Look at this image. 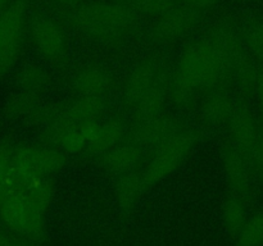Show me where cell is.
Instances as JSON below:
<instances>
[{"label":"cell","instance_id":"7a4b0ae2","mask_svg":"<svg viewBox=\"0 0 263 246\" xmlns=\"http://www.w3.org/2000/svg\"><path fill=\"white\" fill-rule=\"evenodd\" d=\"M59 17L80 36L108 49L123 48L138 33L141 20L127 0H92L59 12Z\"/></svg>","mask_w":263,"mask_h":246},{"label":"cell","instance_id":"ba28073f","mask_svg":"<svg viewBox=\"0 0 263 246\" xmlns=\"http://www.w3.org/2000/svg\"><path fill=\"white\" fill-rule=\"evenodd\" d=\"M46 214L25 192H8L0 201V227L15 236L46 242Z\"/></svg>","mask_w":263,"mask_h":246},{"label":"cell","instance_id":"d4e9b609","mask_svg":"<svg viewBox=\"0 0 263 246\" xmlns=\"http://www.w3.org/2000/svg\"><path fill=\"white\" fill-rule=\"evenodd\" d=\"M44 2L50 5V7H53L55 10H59V12H68V10H72L82 5L87 0H44Z\"/></svg>","mask_w":263,"mask_h":246},{"label":"cell","instance_id":"277c9868","mask_svg":"<svg viewBox=\"0 0 263 246\" xmlns=\"http://www.w3.org/2000/svg\"><path fill=\"white\" fill-rule=\"evenodd\" d=\"M207 136V131L192 123L161 148L153 151L141 171L145 192L181 168Z\"/></svg>","mask_w":263,"mask_h":246},{"label":"cell","instance_id":"7402d4cb","mask_svg":"<svg viewBox=\"0 0 263 246\" xmlns=\"http://www.w3.org/2000/svg\"><path fill=\"white\" fill-rule=\"evenodd\" d=\"M236 246H258L263 242V214L246 220L238 232Z\"/></svg>","mask_w":263,"mask_h":246},{"label":"cell","instance_id":"cb8c5ba5","mask_svg":"<svg viewBox=\"0 0 263 246\" xmlns=\"http://www.w3.org/2000/svg\"><path fill=\"white\" fill-rule=\"evenodd\" d=\"M177 4L185 5L208 15V12L216 8L220 0H176Z\"/></svg>","mask_w":263,"mask_h":246},{"label":"cell","instance_id":"484cf974","mask_svg":"<svg viewBox=\"0 0 263 246\" xmlns=\"http://www.w3.org/2000/svg\"><path fill=\"white\" fill-rule=\"evenodd\" d=\"M13 241H14V246H46L45 241L23 237V236L13 235Z\"/></svg>","mask_w":263,"mask_h":246},{"label":"cell","instance_id":"8fae6325","mask_svg":"<svg viewBox=\"0 0 263 246\" xmlns=\"http://www.w3.org/2000/svg\"><path fill=\"white\" fill-rule=\"evenodd\" d=\"M190 125L192 123L182 115L164 112L153 119L128 123L127 133L123 140L141 146L151 155Z\"/></svg>","mask_w":263,"mask_h":246},{"label":"cell","instance_id":"2e32d148","mask_svg":"<svg viewBox=\"0 0 263 246\" xmlns=\"http://www.w3.org/2000/svg\"><path fill=\"white\" fill-rule=\"evenodd\" d=\"M37 142L58 149L67 155L82 154L87 146L79 126H51L41 128L37 135Z\"/></svg>","mask_w":263,"mask_h":246},{"label":"cell","instance_id":"5bb4252c","mask_svg":"<svg viewBox=\"0 0 263 246\" xmlns=\"http://www.w3.org/2000/svg\"><path fill=\"white\" fill-rule=\"evenodd\" d=\"M141 171L143 169H136V171L112 177L113 197H115L118 213L123 219L133 217L139 201L144 196V194H146Z\"/></svg>","mask_w":263,"mask_h":246},{"label":"cell","instance_id":"4316f807","mask_svg":"<svg viewBox=\"0 0 263 246\" xmlns=\"http://www.w3.org/2000/svg\"><path fill=\"white\" fill-rule=\"evenodd\" d=\"M0 246H14L12 233L7 232L2 227H0Z\"/></svg>","mask_w":263,"mask_h":246},{"label":"cell","instance_id":"603a6c76","mask_svg":"<svg viewBox=\"0 0 263 246\" xmlns=\"http://www.w3.org/2000/svg\"><path fill=\"white\" fill-rule=\"evenodd\" d=\"M141 18L159 17L177 4L176 0H127Z\"/></svg>","mask_w":263,"mask_h":246},{"label":"cell","instance_id":"3957f363","mask_svg":"<svg viewBox=\"0 0 263 246\" xmlns=\"http://www.w3.org/2000/svg\"><path fill=\"white\" fill-rule=\"evenodd\" d=\"M174 59L164 50L151 49L128 67L118 85V102L126 115L161 79L171 76Z\"/></svg>","mask_w":263,"mask_h":246},{"label":"cell","instance_id":"ac0fdd59","mask_svg":"<svg viewBox=\"0 0 263 246\" xmlns=\"http://www.w3.org/2000/svg\"><path fill=\"white\" fill-rule=\"evenodd\" d=\"M14 84L17 91L27 92L43 99L50 91L53 76L45 66L36 61H30L20 67L15 73Z\"/></svg>","mask_w":263,"mask_h":246},{"label":"cell","instance_id":"9c48e42d","mask_svg":"<svg viewBox=\"0 0 263 246\" xmlns=\"http://www.w3.org/2000/svg\"><path fill=\"white\" fill-rule=\"evenodd\" d=\"M120 74L109 61L91 59L69 72L66 79L71 96L112 97L120 85Z\"/></svg>","mask_w":263,"mask_h":246},{"label":"cell","instance_id":"8992f818","mask_svg":"<svg viewBox=\"0 0 263 246\" xmlns=\"http://www.w3.org/2000/svg\"><path fill=\"white\" fill-rule=\"evenodd\" d=\"M207 14L185 5L176 4L152 19L144 32V41L151 49L166 50L181 41L187 40L203 25Z\"/></svg>","mask_w":263,"mask_h":246},{"label":"cell","instance_id":"e0dca14e","mask_svg":"<svg viewBox=\"0 0 263 246\" xmlns=\"http://www.w3.org/2000/svg\"><path fill=\"white\" fill-rule=\"evenodd\" d=\"M170 78L161 79L157 82L140 100L138 104L133 108L130 113L127 114V118L130 122H144V120L153 119L158 115L163 114L167 112V105L170 104L168 100V87H170Z\"/></svg>","mask_w":263,"mask_h":246},{"label":"cell","instance_id":"6da1fadb","mask_svg":"<svg viewBox=\"0 0 263 246\" xmlns=\"http://www.w3.org/2000/svg\"><path fill=\"white\" fill-rule=\"evenodd\" d=\"M228 69L212 44L203 35L187 41L174 60L170 78V104L181 113L195 112L207 92L223 87Z\"/></svg>","mask_w":263,"mask_h":246},{"label":"cell","instance_id":"30bf717a","mask_svg":"<svg viewBox=\"0 0 263 246\" xmlns=\"http://www.w3.org/2000/svg\"><path fill=\"white\" fill-rule=\"evenodd\" d=\"M12 164L41 178H54L68 164V155L43 144L12 142Z\"/></svg>","mask_w":263,"mask_h":246},{"label":"cell","instance_id":"7c38bea8","mask_svg":"<svg viewBox=\"0 0 263 246\" xmlns=\"http://www.w3.org/2000/svg\"><path fill=\"white\" fill-rule=\"evenodd\" d=\"M148 158L149 154L141 146L123 140L104 153L89 159V161L94 163L103 173L115 177L143 169Z\"/></svg>","mask_w":263,"mask_h":246},{"label":"cell","instance_id":"d6986e66","mask_svg":"<svg viewBox=\"0 0 263 246\" xmlns=\"http://www.w3.org/2000/svg\"><path fill=\"white\" fill-rule=\"evenodd\" d=\"M221 158L233 195L240 197L247 191V178L239 153L230 144L223 142V145L221 146Z\"/></svg>","mask_w":263,"mask_h":246},{"label":"cell","instance_id":"44dd1931","mask_svg":"<svg viewBox=\"0 0 263 246\" xmlns=\"http://www.w3.org/2000/svg\"><path fill=\"white\" fill-rule=\"evenodd\" d=\"M222 222L230 235L236 236L246 223V210L239 196L231 194L223 201Z\"/></svg>","mask_w":263,"mask_h":246},{"label":"cell","instance_id":"9a60e30c","mask_svg":"<svg viewBox=\"0 0 263 246\" xmlns=\"http://www.w3.org/2000/svg\"><path fill=\"white\" fill-rule=\"evenodd\" d=\"M128 123L130 120L127 115L121 110L117 113H110L100 122L97 137L86 146L82 155L86 159H91L120 144L127 133Z\"/></svg>","mask_w":263,"mask_h":246},{"label":"cell","instance_id":"4fadbf2b","mask_svg":"<svg viewBox=\"0 0 263 246\" xmlns=\"http://www.w3.org/2000/svg\"><path fill=\"white\" fill-rule=\"evenodd\" d=\"M231 101L225 87H218L207 92L198 102L195 109L197 126L210 132L211 130L225 125L231 117Z\"/></svg>","mask_w":263,"mask_h":246},{"label":"cell","instance_id":"5b68a950","mask_svg":"<svg viewBox=\"0 0 263 246\" xmlns=\"http://www.w3.org/2000/svg\"><path fill=\"white\" fill-rule=\"evenodd\" d=\"M27 38L43 61L58 71L71 64V44L64 25L44 13H32L28 18Z\"/></svg>","mask_w":263,"mask_h":246},{"label":"cell","instance_id":"ffe728a7","mask_svg":"<svg viewBox=\"0 0 263 246\" xmlns=\"http://www.w3.org/2000/svg\"><path fill=\"white\" fill-rule=\"evenodd\" d=\"M41 102H43L41 97L23 91H15L5 101L3 115L9 120H20V122L27 123Z\"/></svg>","mask_w":263,"mask_h":246},{"label":"cell","instance_id":"52a82bcc","mask_svg":"<svg viewBox=\"0 0 263 246\" xmlns=\"http://www.w3.org/2000/svg\"><path fill=\"white\" fill-rule=\"evenodd\" d=\"M30 0H14L0 10V79L12 73L21 60L27 40Z\"/></svg>","mask_w":263,"mask_h":246},{"label":"cell","instance_id":"83f0119b","mask_svg":"<svg viewBox=\"0 0 263 246\" xmlns=\"http://www.w3.org/2000/svg\"><path fill=\"white\" fill-rule=\"evenodd\" d=\"M14 0H0V10H4L5 8L9 7Z\"/></svg>","mask_w":263,"mask_h":246}]
</instances>
